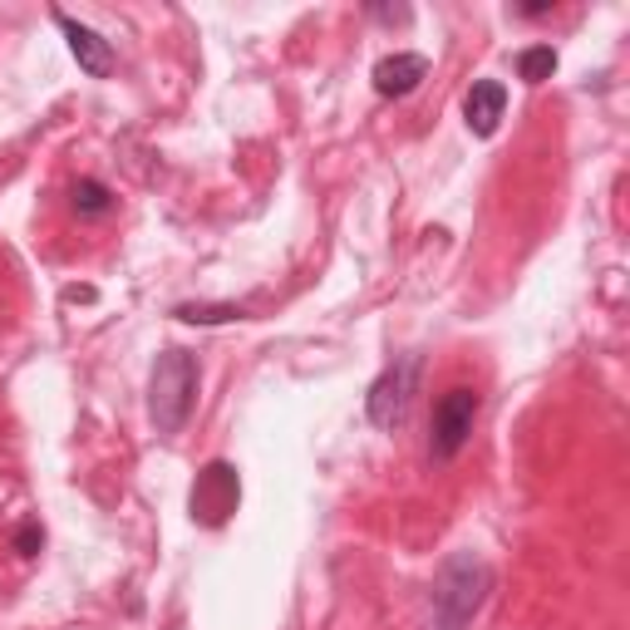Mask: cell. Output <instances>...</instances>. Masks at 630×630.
I'll return each instance as SVG.
<instances>
[{"label": "cell", "instance_id": "obj_11", "mask_svg": "<svg viewBox=\"0 0 630 630\" xmlns=\"http://www.w3.org/2000/svg\"><path fill=\"white\" fill-rule=\"evenodd\" d=\"M173 315H177V321H187V325H227V321H247V311H241V306H197V301L177 306Z\"/></svg>", "mask_w": 630, "mask_h": 630}, {"label": "cell", "instance_id": "obj_4", "mask_svg": "<svg viewBox=\"0 0 630 630\" xmlns=\"http://www.w3.org/2000/svg\"><path fill=\"white\" fill-rule=\"evenodd\" d=\"M419 380H424V355H399V360H390L380 370V380H374L370 394H365V414H370V424L380 428V434H394V428L409 419Z\"/></svg>", "mask_w": 630, "mask_h": 630}, {"label": "cell", "instance_id": "obj_12", "mask_svg": "<svg viewBox=\"0 0 630 630\" xmlns=\"http://www.w3.org/2000/svg\"><path fill=\"white\" fill-rule=\"evenodd\" d=\"M40 547H45V532H40V522H25V528L15 532V552L20 556H35Z\"/></svg>", "mask_w": 630, "mask_h": 630}, {"label": "cell", "instance_id": "obj_3", "mask_svg": "<svg viewBox=\"0 0 630 630\" xmlns=\"http://www.w3.org/2000/svg\"><path fill=\"white\" fill-rule=\"evenodd\" d=\"M482 414V394L472 384H454L434 399V414H428V464H454L468 448L472 428Z\"/></svg>", "mask_w": 630, "mask_h": 630}, {"label": "cell", "instance_id": "obj_9", "mask_svg": "<svg viewBox=\"0 0 630 630\" xmlns=\"http://www.w3.org/2000/svg\"><path fill=\"white\" fill-rule=\"evenodd\" d=\"M69 207H75L79 217H104V213H113V193L99 183V177H75V187H69Z\"/></svg>", "mask_w": 630, "mask_h": 630}, {"label": "cell", "instance_id": "obj_8", "mask_svg": "<svg viewBox=\"0 0 630 630\" xmlns=\"http://www.w3.org/2000/svg\"><path fill=\"white\" fill-rule=\"evenodd\" d=\"M370 79H374V94H380V99H409V94L428 79V55H414V50L384 55Z\"/></svg>", "mask_w": 630, "mask_h": 630}, {"label": "cell", "instance_id": "obj_6", "mask_svg": "<svg viewBox=\"0 0 630 630\" xmlns=\"http://www.w3.org/2000/svg\"><path fill=\"white\" fill-rule=\"evenodd\" d=\"M50 20L59 25V35H65L69 55H75V65L84 69V75H89V79H109L113 75V45L99 35V30L75 20L69 10H50Z\"/></svg>", "mask_w": 630, "mask_h": 630}, {"label": "cell", "instance_id": "obj_2", "mask_svg": "<svg viewBox=\"0 0 630 630\" xmlns=\"http://www.w3.org/2000/svg\"><path fill=\"white\" fill-rule=\"evenodd\" d=\"M492 591V566L478 552H454L434 576V630H468Z\"/></svg>", "mask_w": 630, "mask_h": 630}, {"label": "cell", "instance_id": "obj_10", "mask_svg": "<svg viewBox=\"0 0 630 630\" xmlns=\"http://www.w3.org/2000/svg\"><path fill=\"white\" fill-rule=\"evenodd\" d=\"M556 75V50L552 45H528L518 55V79L522 84H547Z\"/></svg>", "mask_w": 630, "mask_h": 630}, {"label": "cell", "instance_id": "obj_5", "mask_svg": "<svg viewBox=\"0 0 630 630\" xmlns=\"http://www.w3.org/2000/svg\"><path fill=\"white\" fill-rule=\"evenodd\" d=\"M241 502V478L227 458H213L193 482V518L207 522V528H222Z\"/></svg>", "mask_w": 630, "mask_h": 630}, {"label": "cell", "instance_id": "obj_1", "mask_svg": "<svg viewBox=\"0 0 630 630\" xmlns=\"http://www.w3.org/2000/svg\"><path fill=\"white\" fill-rule=\"evenodd\" d=\"M197 384H203V365H197L193 350H163L153 360L149 374V419L163 438H177L187 428L197 409Z\"/></svg>", "mask_w": 630, "mask_h": 630}, {"label": "cell", "instance_id": "obj_7", "mask_svg": "<svg viewBox=\"0 0 630 630\" xmlns=\"http://www.w3.org/2000/svg\"><path fill=\"white\" fill-rule=\"evenodd\" d=\"M508 113V84L502 79H472V89L464 94V123L472 139H492Z\"/></svg>", "mask_w": 630, "mask_h": 630}]
</instances>
